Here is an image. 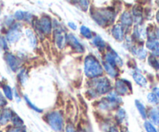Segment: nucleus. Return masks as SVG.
I'll use <instances>...</instances> for the list:
<instances>
[{
  "mask_svg": "<svg viewBox=\"0 0 159 132\" xmlns=\"http://www.w3.org/2000/svg\"><path fill=\"white\" fill-rule=\"evenodd\" d=\"M47 121L53 131L61 132L64 129V118L59 111H52L47 115Z\"/></svg>",
  "mask_w": 159,
  "mask_h": 132,
  "instance_id": "4",
  "label": "nucleus"
},
{
  "mask_svg": "<svg viewBox=\"0 0 159 132\" xmlns=\"http://www.w3.org/2000/svg\"><path fill=\"white\" fill-rule=\"evenodd\" d=\"M6 103H7V102H6L5 97H3L1 94H0V107L5 106V105L6 104Z\"/></svg>",
  "mask_w": 159,
  "mask_h": 132,
  "instance_id": "38",
  "label": "nucleus"
},
{
  "mask_svg": "<svg viewBox=\"0 0 159 132\" xmlns=\"http://www.w3.org/2000/svg\"><path fill=\"white\" fill-rule=\"evenodd\" d=\"M92 80V91H94L97 95L99 94H106L110 92L112 89L111 83L107 78L104 77H99L93 78Z\"/></svg>",
  "mask_w": 159,
  "mask_h": 132,
  "instance_id": "3",
  "label": "nucleus"
},
{
  "mask_svg": "<svg viewBox=\"0 0 159 132\" xmlns=\"http://www.w3.org/2000/svg\"><path fill=\"white\" fill-rule=\"evenodd\" d=\"M14 112L9 108L2 110L0 113V125H5L10 121L13 116Z\"/></svg>",
  "mask_w": 159,
  "mask_h": 132,
  "instance_id": "11",
  "label": "nucleus"
},
{
  "mask_svg": "<svg viewBox=\"0 0 159 132\" xmlns=\"http://www.w3.org/2000/svg\"><path fill=\"white\" fill-rule=\"evenodd\" d=\"M115 89L118 95H125L131 91V85L127 80H117L115 83Z\"/></svg>",
  "mask_w": 159,
  "mask_h": 132,
  "instance_id": "8",
  "label": "nucleus"
},
{
  "mask_svg": "<svg viewBox=\"0 0 159 132\" xmlns=\"http://www.w3.org/2000/svg\"><path fill=\"white\" fill-rule=\"evenodd\" d=\"M79 132H84V131H79Z\"/></svg>",
  "mask_w": 159,
  "mask_h": 132,
  "instance_id": "44",
  "label": "nucleus"
},
{
  "mask_svg": "<svg viewBox=\"0 0 159 132\" xmlns=\"http://www.w3.org/2000/svg\"><path fill=\"white\" fill-rule=\"evenodd\" d=\"M80 32L85 38L86 39H92L93 38V32L92 31L89 29L87 26H82L80 28Z\"/></svg>",
  "mask_w": 159,
  "mask_h": 132,
  "instance_id": "25",
  "label": "nucleus"
},
{
  "mask_svg": "<svg viewBox=\"0 0 159 132\" xmlns=\"http://www.w3.org/2000/svg\"><path fill=\"white\" fill-rule=\"evenodd\" d=\"M37 30L43 34H50L52 31V23L47 15H43L37 23Z\"/></svg>",
  "mask_w": 159,
  "mask_h": 132,
  "instance_id": "6",
  "label": "nucleus"
},
{
  "mask_svg": "<svg viewBox=\"0 0 159 132\" xmlns=\"http://www.w3.org/2000/svg\"><path fill=\"white\" fill-rule=\"evenodd\" d=\"M146 46L148 49L152 51L154 57H159V42L155 40H149L146 43Z\"/></svg>",
  "mask_w": 159,
  "mask_h": 132,
  "instance_id": "14",
  "label": "nucleus"
},
{
  "mask_svg": "<svg viewBox=\"0 0 159 132\" xmlns=\"http://www.w3.org/2000/svg\"><path fill=\"white\" fill-rule=\"evenodd\" d=\"M14 17L18 21H21V20H25V21H30L32 15L30 13L26 12H23V11L18 10L15 12L14 14Z\"/></svg>",
  "mask_w": 159,
  "mask_h": 132,
  "instance_id": "15",
  "label": "nucleus"
},
{
  "mask_svg": "<svg viewBox=\"0 0 159 132\" xmlns=\"http://www.w3.org/2000/svg\"><path fill=\"white\" fill-rule=\"evenodd\" d=\"M22 36L19 24H14L6 34V40L10 43H15L18 41Z\"/></svg>",
  "mask_w": 159,
  "mask_h": 132,
  "instance_id": "7",
  "label": "nucleus"
},
{
  "mask_svg": "<svg viewBox=\"0 0 159 132\" xmlns=\"http://www.w3.org/2000/svg\"><path fill=\"white\" fill-rule=\"evenodd\" d=\"M11 121L12 122V124H13L15 127H23V121L17 114H16L15 113H14L12 119H11Z\"/></svg>",
  "mask_w": 159,
  "mask_h": 132,
  "instance_id": "27",
  "label": "nucleus"
},
{
  "mask_svg": "<svg viewBox=\"0 0 159 132\" xmlns=\"http://www.w3.org/2000/svg\"><path fill=\"white\" fill-rule=\"evenodd\" d=\"M65 132H75L72 125H68L65 128Z\"/></svg>",
  "mask_w": 159,
  "mask_h": 132,
  "instance_id": "37",
  "label": "nucleus"
},
{
  "mask_svg": "<svg viewBox=\"0 0 159 132\" xmlns=\"http://www.w3.org/2000/svg\"><path fill=\"white\" fill-rule=\"evenodd\" d=\"M24 100H25V101L26 102V104H28V106H29L30 108L32 110L35 111L36 112L41 113L42 111H43V110H41V109H40V108H37V107L36 106V105H34V104H33L32 102H31V100H30L29 98H28L27 96H26V95L24 96Z\"/></svg>",
  "mask_w": 159,
  "mask_h": 132,
  "instance_id": "29",
  "label": "nucleus"
},
{
  "mask_svg": "<svg viewBox=\"0 0 159 132\" xmlns=\"http://www.w3.org/2000/svg\"><path fill=\"white\" fill-rule=\"evenodd\" d=\"M153 93L155 94V96L157 97L158 100H159V88L158 87H155L153 89Z\"/></svg>",
  "mask_w": 159,
  "mask_h": 132,
  "instance_id": "40",
  "label": "nucleus"
},
{
  "mask_svg": "<svg viewBox=\"0 0 159 132\" xmlns=\"http://www.w3.org/2000/svg\"><path fill=\"white\" fill-rule=\"evenodd\" d=\"M135 105H136L137 108H138V111H139L140 114L141 115L143 119H146L147 118V111H146L145 107L144 106L141 102H140L139 100H135Z\"/></svg>",
  "mask_w": 159,
  "mask_h": 132,
  "instance_id": "23",
  "label": "nucleus"
},
{
  "mask_svg": "<svg viewBox=\"0 0 159 132\" xmlns=\"http://www.w3.org/2000/svg\"><path fill=\"white\" fill-rule=\"evenodd\" d=\"M84 71L87 77L93 79L102 77L104 70L96 57L88 55L85 57L84 61Z\"/></svg>",
  "mask_w": 159,
  "mask_h": 132,
  "instance_id": "1",
  "label": "nucleus"
},
{
  "mask_svg": "<svg viewBox=\"0 0 159 132\" xmlns=\"http://www.w3.org/2000/svg\"><path fill=\"white\" fill-rule=\"evenodd\" d=\"M79 3L80 5V7L84 11H86L89 8V0H79Z\"/></svg>",
  "mask_w": 159,
  "mask_h": 132,
  "instance_id": "35",
  "label": "nucleus"
},
{
  "mask_svg": "<svg viewBox=\"0 0 159 132\" xmlns=\"http://www.w3.org/2000/svg\"><path fill=\"white\" fill-rule=\"evenodd\" d=\"M93 43L94 44V46H96L99 50H102V49H105L106 47V43L102 39V37H100L99 36H96V37H94L93 40Z\"/></svg>",
  "mask_w": 159,
  "mask_h": 132,
  "instance_id": "22",
  "label": "nucleus"
},
{
  "mask_svg": "<svg viewBox=\"0 0 159 132\" xmlns=\"http://www.w3.org/2000/svg\"><path fill=\"white\" fill-rule=\"evenodd\" d=\"M7 132H26L25 128L23 127H14V128H9Z\"/></svg>",
  "mask_w": 159,
  "mask_h": 132,
  "instance_id": "36",
  "label": "nucleus"
},
{
  "mask_svg": "<svg viewBox=\"0 0 159 132\" xmlns=\"http://www.w3.org/2000/svg\"><path fill=\"white\" fill-rule=\"evenodd\" d=\"M54 38L59 49L65 47L67 43V34L65 29L57 21L54 23Z\"/></svg>",
  "mask_w": 159,
  "mask_h": 132,
  "instance_id": "5",
  "label": "nucleus"
},
{
  "mask_svg": "<svg viewBox=\"0 0 159 132\" xmlns=\"http://www.w3.org/2000/svg\"><path fill=\"white\" fill-rule=\"evenodd\" d=\"M27 73L24 70H21L18 74V79L19 81L21 83V84H24L25 82L27 80Z\"/></svg>",
  "mask_w": 159,
  "mask_h": 132,
  "instance_id": "28",
  "label": "nucleus"
},
{
  "mask_svg": "<svg viewBox=\"0 0 159 132\" xmlns=\"http://www.w3.org/2000/svg\"><path fill=\"white\" fill-rule=\"evenodd\" d=\"M92 17L99 26H105L111 24L114 21L115 14L110 9H102L93 12Z\"/></svg>",
  "mask_w": 159,
  "mask_h": 132,
  "instance_id": "2",
  "label": "nucleus"
},
{
  "mask_svg": "<svg viewBox=\"0 0 159 132\" xmlns=\"http://www.w3.org/2000/svg\"><path fill=\"white\" fill-rule=\"evenodd\" d=\"M116 119L119 122H123L124 119L126 118V113L124 109H120L117 111V114H116Z\"/></svg>",
  "mask_w": 159,
  "mask_h": 132,
  "instance_id": "31",
  "label": "nucleus"
},
{
  "mask_svg": "<svg viewBox=\"0 0 159 132\" xmlns=\"http://www.w3.org/2000/svg\"><path fill=\"white\" fill-rule=\"evenodd\" d=\"M133 15L135 23L140 24L142 20V8L140 6H134L133 9Z\"/></svg>",
  "mask_w": 159,
  "mask_h": 132,
  "instance_id": "17",
  "label": "nucleus"
},
{
  "mask_svg": "<svg viewBox=\"0 0 159 132\" xmlns=\"http://www.w3.org/2000/svg\"><path fill=\"white\" fill-rule=\"evenodd\" d=\"M148 100L149 103L153 104H156L158 102V98L154 93H149L148 94Z\"/></svg>",
  "mask_w": 159,
  "mask_h": 132,
  "instance_id": "32",
  "label": "nucleus"
},
{
  "mask_svg": "<svg viewBox=\"0 0 159 132\" xmlns=\"http://www.w3.org/2000/svg\"><path fill=\"white\" fill-rule=\"evenodd\" d=\"M102 67H103V70H105L106 72L108 74V75L112 78H115L118 76V70L116 66H113V65L104 61L102 63Z\"/></svg>",
  "mask_w": 159,
  "mask_h": 132,
  "instance_id": "13",
  "label": "nucleus"
},
{
  "mask_svg": "<svg viewBox=\"0 0 159 132\" xmlns=\"http://www.w3.org/2000/svg\"><path fill=\"white\" fill-rule=\"evenodd\" d=\"M148 62L149 64L154 67L155 69H159V63L158 61H157V60L155 59V57L154 56H151L148 58Z\"/></svg>",
  "mask_w": 159,
  "mask_h": 132,
  "instance_id": "30",
  "label": "nucleus"
},
{
  "mask_svg": "<svg viewBox=\"0 0 159 132\" xmlns=\"http://www.w3.org/2000/svg\"><path fill=\"white\" fill-rule=\"evenodd\" d=\"M149 117L152 123L155 125H159V110L157 108H153L150 111L149 113Z\"/></svg>",
  "mask_w": 159,
  "mask_h": 132,
  "instance_id": "21",
  "label": "nucleus"
},
{
  "mask_svg": "<svg viewBox=\"0 0 159 132\" xmlns=\"http://www.w3.org/2000/svg\"><path fill=\"white\" fill-rule=\"evenodd\" d=\"M0 48L3 50H7L8 49L7 40L4 36H0Z\"/></svg>",
  "mask_w": 159,
  "mask_h": 132,
  "instance_id": "34",
  "label": "nucleus"
},
{
  "mask_svg": "<svg viewBox=\"0 0 159 132\" xmlns=\"http://www.w3.org/2000/svg\"><path fill=\"white\" fill-rule=\"evenodd\" d=\"M146 32L144 28L140 27V26H136L134 32V35L137 39H144L146 36Z\"/></svg>",
  "mask_w": 159,
  "mask_h": 132,
  "instance_id": "24",
  "label": "nucleus"
},
{
  "mask_svg": "<svg viewBox=\"0 0 159 132\" xmlns=\"http://www.w3.org/2000/svg\"><path fill=\"white\" fill-rule=\"evenodd\" d=\"M155 35H156V37H158L159 38V29H157V31L155 32Z\"/></svg>",
  "mask_w": 159,
  "mask_h": 132,
  "instance_id": "42",
  "label": "nucleus"
},
{
  "mask_svg": "<svg viewBox=\"0 0 159 132\" xmlns=\"http://www.w3.org/2000/svg\"><path fill=\"white\" fill-rule=\"evenodd\" d=\"M112 35L117 41H123L124 36V27L120 24L115 25L112 29Z\"/></svg>",
  "mask_w": 159,
  "mask_h": 132,
  "instance_id": "12",
  "label": "nucleus"
},
{
  "mask_svg": "<svg viewBox=\"0 0 159 132\" xmlns=\"http://www.w3.org/2000/svg\"><path fill=\"white\" fill-rule=\"evenodd\" d=\"M133 78L137 84L140 85L141 87H145L147 85V80L140 72H138V71L134 72Z\"/></svg>",
  "mask_w": 159,
  "mask_h": 132,
  "instance_id": "16",
  "label": "nucleus"
},
{
  "mask_svg": "<svg viewBox=\"0 0 159 132\" xmlns=\"http://www.w3.org/2000/svg\"><path fill=\"white\" fill-rule=\"evenodd\" d=\"M132 53L134 56L138 57L140 60H144L146 58V56H147V52H146L145 49L141 46V47H136V46H134L131 49Z\"/></svg>",
  "mask_w": 159,
  "mask_h": 132,
  "instance_id": "18",
  "label": "nucleus"
},
{
  "mask_svg": "<svg viewBox=\"0 0 159 132\" xmlns=\"http://www.w3.org/2000/svg\"><path fill=\"white\" fill-rule=\"evenodd\" d=\"M156 19H157V21L159 23V11L158 12H157V15H156Z\"/></svg>",
  "mask_w": 159,
  "mask_h": 132,
  "instance_id": "43",
  "label": "nucleus"
},
{
  "mask_svg": "<svg viewBox=\"0 0 159 132\" xmlns=\"http://www.w3.org/2000/svg\"><path fill=\"white\" fill-rule=\"evenodd\" d=\"M144 128H145L146 131L147 132H158L156 128L154 127V125L149 121H146L144 123Z\"/></svg>",
  "mask_w": 159,
  "mask_h": 132,
  "instance_id": "33",
  "label": "nucleus"
},
{
  "mask_svg": "<svg viewBox=\"0 0 159 132\" xmlns=\"http://www.w3.org/2000/svg\"><path fill=\"white\" fill-rule=\"evenodd\" d=\"M26 36L28 37L30 45L32 47H34V48L36 47V46H37V37H36L35 34H34V32H33L32 29H26Z\"/></svg>",
  "mask_w": 159,
  "mask_h": 132,
  "instance_id": "20",
  "label": "nucleus"
},
{
  "mask_svg": "<svg viewBox=\"0 0 159 132\" xmlns=\"http://www.w3.org/2000/svg\"><path fill=\"white\" fill-rule=\"evenodd\" d=\"M68 25L71 29H73V30H76V29H77V26H76L75 23H73V22H69V23H68Z\"/></svg>",
  "mask_w": 159,
  "mask_h": 132,
  "instance_id": "39",
  "label": "nucleus"
},
{
  "mask_svg": "<svg viewBox=\"0 0 159 132\" xmlns=\"http://www.w3.org/2000/svg\"><path fill=\"white\" fill-rule=\"evenodd\" d=\"M2 91L3 93H4V95L6 96L8 100H12V98H13V92H12V89H11L9 85H4L2 87Z\"/></svg>",
  "mask_w": 159,
  "mask_h": 132,
  "instance_id": "26",
  "label": "nucleus"
},
{
  "mask_svg": "<svg viewBox=\"0 0 159 132\" xmlns=\"http://www.w3.org/2000/svg\"><path fill=\"white\" fill-rule=\"evenodd\" d=\"M110 132H119V131H118V130L116 129L115 127H111L110 129Z\"/></svg>",
  "mask_w": 159,
  "mask_h": 132,
  "instance_id": "41",
  "label": "nucleus"
},
{
  "mask_svg": "<svg viewBox=\"0 0 159 132\" xmlns=\"http://www.w3.org/2000/svg\"><path fill=\"white\" fill-rule=\"evenodd\" d=\"M67 42L70 44V46L78 53H83L85 51L84 46L81 44L80 42L78 40V39L72 34H68L67 36Z\"/></svg>",
  "mask_w": 159,
  "mask_h": 132,
  "instance_id": "10",
  "label": "nucleus"
},
{
  "mask_svg": "<svg viewBox=\"0 0 159 132\" xmlns=\"http://www.w3.org/2000/svg\"><path fill=\"white\" fill-rule=\"evenodd\" d=\"M120 21L124 26L129 27L133 23V18H132V15H130V12H124L121 15Z\"/></svg>",
  "mask_w": 159,
  "mask_h": 132,
  "instance_id": "19",
  "label": "nucleus"
},
{
  "mask_svg": "<svg viewBox=\"0 0 159 132\" xmlns=\"http://www.w3.org/2000/svg\"><path fill=\"white\" fill-rule=\"evenodd\" d=\"M5 60H6V63L8 64L9 67L12 70L13 72H16L20 68V63L18 60V59L12 53H7L5 56Z\"/></svg>",
  "mask_w": 159,
  "mask_h": 132,
  "instance_id": "9",
  "label": "nucleus"
}]
</instances>
